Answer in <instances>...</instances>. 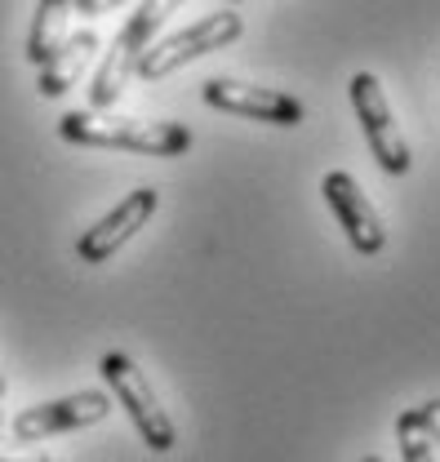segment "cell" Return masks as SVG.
I'll list each match as a JSON object with an SVG mask.
<instances>
[{"instance_id":"6da1fadb","label":"cell","mask_w":440,"mask_h":462,"mask_svg":"<svg viewBox=\"0 0 440 462\" xmlns=\"http://www.w3.org/2000/svg\"><path fill=\"white\" fill-rule=\"evenodd\" d=\"M58 134L76 147H111V152H138V156H183L192 147V129L173 120H129L108 112H67L58 120Z\"/></svg>"},{"instance_id":"7a4b0ae2","label":"cell","mask_w":440,"mask_h":462,"mask_svg":"<svg viewBox=\"0 0 440 462\" xmlns=\"http://www.w3.org/2000/svg\"><path fill=\"white\" fill-rule=\"evenodd\" d=\"M178 5H183V0H138V9L129 14V23L120 27V36L111 41V50L103 54V67H98L94 80H89V107H94V112H108V107L120 103V94H125V85H129L138 58L147 54V45L156 41V32L165 27V18Z\"/></svg>"},{"instance_id":"3957f363","label":"cell","mask_w":440,"mask_h":462,"mask_svg":"<svg viewBox=\"0 0 440 462\" xmlns=\"http://www.w3.org/2000/svg\"><path fill=\"white\" fill-rule=\"evenodd\" d=\"M240 32H245L240 14H231V9L205 14V18H196L192 27L173 32V36H165V41H152L147 54L138 58L134 76H143V80H165V76H173L178 67H187L192 58H205V54H214V50L236 45Z\"/></svg>"},{"instance_id":"277c9868","label":"cell","mask_w":440,"mask_h":462,"mask_svg":"<svg viewBox=\"0 0 440 462\" xmlns=\"http://www.w3.org/2000/svg\"><path fill=\"white\" fill-rule=\"evenodd\" d=\"M103 378H108L111 396L120 401V409L129 413V422L138 427L143 445H147L152 454H169L173 440H178V431H173L169 413L161 409V401H156L147 374H143L125 351H108V356H103Z\"/></svg>"},{"instance_id":"5b68a950","label":"cell","mask_w":440,"mask_h":462,"mask_svg":"<svg viewBox=\"0 0 440 462\" xmlns=\"http://www.w3.org/2000/svg\"><path fill=\"white\" fill-rule=\"evenodd\" d=\"M351 107H356V116H360V129H365V138H370L374 161H379L387 173H409L414 170L409 143H405L396 116H391V107H387V94H383V85H379L374 71H356V76H351Z\"/></svg>"},{"instance_id":"8992f818","label":"cell","mask_w":440,"mask_h":462,"mask_svg":"<svg viewBox=\"0 0 440 462\" xmlns=\"http://www.w3.org/2000/svg\"><path fill=\"white\" fill-rule=\"evenodd\" d=\"M156 205H161V191H156V187H138V191H129L108 218H98L94 227L76 240V258H80L85 267L108 263L111 254H120V249L134 240V231H143L147 223H152Z\"/></svg>"},{"instance_id":"52a82bcc","label":"cell","mask_w":440,"mask_h":462,"mask_svg":"<svg viewBox=\"0 0 440 462\" xmlns=\"http://www.w3.org/2000/svg\"><path fill=\"white\" fill-rule=\"evenodd\" d=\"M321 196H325V205L333 209L338 227L347 231V240H351V249H356V254H365V258L383 254L387 227H383L379 209L370 205V196L360 191V182H356L351 173L347 170L325 173V178H321Z\"/></svg>"},{"instance_id":"ba28073f","label":"cell","mask_w":440,"mask_h":462,"mask_svg":"<svg viewBox=\"0 0 440 462\" xmlns=\"http://www.w3.org/2000/svg\"><path fill=\"white\" fill-rule=\"evenodd\" d=\"M108 413H111L108 392H76V396H62V401L23 409V413L9 422V431H14L18 440L36 445V440H50V436H62V431L94 427V422H103Z\"/></svg>"},{"instance_id":"9c48e42d","label":"cell","mask_w":440,"mask_h":462,"mask_svg":"<svg viewBox=\"0 0 440 462\" xmlns=\"http://www.w3.org/2000/svg\"><path fill=\"white\" fill-rule=\"evenodd\" d=\"M201 94L219 112L249 116V120H263V125H303V116H307V107L285 89H263V85H245V80H227V76L205 80Z\"/></svg>"},{"instance_id":"30bf717a","label":"cell","mask_w":440,"mask_h":462,"mask_svg":"<svg viewBox=\"0 0 440 462\" xmlns=\"http://www.w3.org/2000/svg\"><path fill=\"white\" fill-rule=\"evenodd\" d=\"M94 54H98V32L94 27H80V32L62 36L54 54L41 62V85H36L41 98H62L85 76V67L94 62Z\"/></svg>"},{"instance_id":"8fae6325","label":"cell","mask_w":440,"mask_h":462,"mask_svg":"<svg viewBox=\"0 0 440 462\" xmlns=\"http://www.w3.org/2000/svg\"><path fill=\"white\" fill-rule=\"evenodd\" d=\"M67 14L71 0H36V18H32V36H27V58L41 67L58 50V41L67 36Z\"/></svg>"},{"instance_id":"7c38bea8","label":"cell","mask_w":440,"mask_h":462,"mask_svg":"<svg viewBox=\"0 0 440 462\" xmlns=\"http://www.w3.org/2000/svg\"><path fill=\"white\" fill-rule=\"evenodd\" d=\"M396 436H400V458L405 462H436V445L414 427V418H409V413H400V418H396Z\"/></svg>"},{"instance_id":"4fadbf2b","label":"cell","mask_w":440,"mask_h":462,"mask_svg":"<svg viewBox=\"0 0 440 462\" xmlns=\"http://www.w3.org/2000/svg\"><path fill=\"white\" fill-rule=\"evenodd\" d=\"M0 462H50V454L45 449H36V445H27V440H5L0 436Z\"/></svg>"},{"instance_id":"5bb4252c","label":"cell","mask_w":440,"mask_h":462,"mask_svg":"<svg viewBox=\"0 0 440 462\" xmlns=\"http://www.w3.org/2000/svg\"><path fill=\"white\" fill-rule=\"evenodd\" d=\"M409 418H414V427L432 440V445H440V401H427L423 409H405Z\"/></svg>"},{"instance_id":"9a60e30c","label":"cell","mask_w":440,"mask_h":462,"mask_svg":"<svg viewBox=\"0 0 440 462\" xmlns=\"http://www.w3.org/2000/svg\"><path fill=\"white\" fill-rule=\"evenodd\" d=\"M120 5H129V0H71V9H76L80 18H98V14L120 9Z\"/></svg>"},{"instance_id":"2e32d148","label":"cell","mask_w":440,"mask_h":462,"mask_svg":"<svg viewBox=\"0 0 440 462\" xmlns=\"http://www.w3.org/2000/svg\"><path fill=\"white\" fill-rule=\"evenodd\" d=\"M0 396H5V378H0Z\"/></svg>"},{"instance_id":"e0dca14e","label":"cell","mask_w":440,"mask_h":462,"mask_svg":"<svg viewBox=\"0 0 440 462\" xmlns=\"http://www.w3.org/2000/svg\"><path fill=\"white\" fill-rule=\"evenodd\" d=\"M360 462H383V458H360Z\"/></svg>"},{"instance_id":"ac0fdd59","label":"cell","mask_w":440,"mask_h":462,"mask_svg":"<svg viewBox=\"0 0 440 462\" xmlns=\"http://www.w3.org/2000/svg\"><path fill=\"white\" fill-rule=\"evenodd\" d=\"M0 427H5V418H0Z\"/></svg>"}]
</instances>
